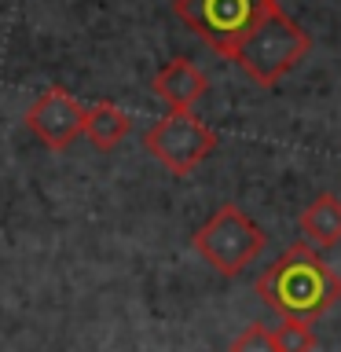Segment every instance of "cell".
I'll return each mask as SVG.
<instances>
[{
	"label": "cell",
	"instance_id": "obj_11",
	"mask_svg": "<svg viewBox=\"0 0 341 352\" xmlns=\"http://www.w3.org/2000/svg\"><path fill=\"white\" fill-rule=\"evenodd\" d=\"M231 352H279L275 349V338L264 323H250L242 334L231 341Z\"/></svg>",
	"mask_w": 341,
	"mask_h": 352
},
{
	"label": "cell",
	"instance_id": "obj_10",
	"mask_svg": "<svg viewBox=\"0 0 341 352\" xmlns=\"http://www.w3.org/2000/svg\"><path fill=\"white\" fill-rule=\"evenodd\" d=\"M275 349L279 352H316V334L312 323H297V319H279L272 327Z\"/></svg>",
	"mask_w": 341,
	"mask_h": 352
},
{
	"label": "cell",
	"instance_id": "obj_7",
	"mask_svg": "<svg viewBox=\"0 0 341 352\" xmlns=\"http://www.w3.org/2000/svg\"><path fill=\"white\" fill-rule=\"evenodd\" d=\"M151 88L169 110H195V103L209 92V77L191 59H173L154 74Z\"/></svg>",
	"mask_w": 341,
	"mask_h": 352
},
{
	"label": "cell",
	"instance_id": "obj_4",
	"mask_svg": "<svg viewBox=\"0 0 341 352\" xmlns=\"http://www.w3.org/2000/svg\"><path fill=\"white\" fill-rule=\"evenodd\" d=\"M191 246L202 253V261L217 275H228L231 279V275H242L261 257L264 246H268V235L239 206H220L191 235Z\"/></svg>",
	"mask_w": 341,
	"mask_h": 352
},
{
	"label": "cell",
	"instance_id": "obj_6",
	"mask_svg": "<svg viewBox=\"0 0 341 352\" xmlns=\"http://www.w3.org/2000/svg\"><path fill=\"white\" fill-rule=\"evenodd\" d=\"M85 114L88 107L77 103L66 88H48L22 121L48 151H66L77 136H85Z\"/></svg>",
	"mask_w": 341,
	"mask_h": 352
},
{
	"label": "cell",
	"instance_id": "obj_2",
	"mask_svg": "<svg viewBox=\"0 0 341 352\" xmlns=\"http://www.w3.org/2000/svg\"><path fill=\"white\" fill-rule=\"evenodd\" d=\"M308 48H312L308 33L275 4L268 15L261 19V26L242 41V48L235 52V63L242 66V74L253 77L261 88H272L305 59Z\"/></svg>",
	"mask_w": 341,
	"mask_h": 352
},
{
	"label": "cell",
	"instance_id": "obj_9",
	"mask_svg": "<svg viewBox=\"0 0 341 352\" xmlns=\"http://www.w3.org/2000/svg\"><path fill=\"white\" fill-rule=\"evenodd\" d=\"M129 125H132L129 114L118 103H110V99H99L85 114V136L96 143V151H114L129 136Z\"/></svg>",
	"mask_w": 341,
	"mask_h": 352
},
{
	"label": "cell",
	"instance_id": "obj_3",
	"mask_svg": "<svg viewBox=\"0 0 341 352\" xmlns=\"http://www.w3.org/2000/svg\"><path fill=\"white\" fill-rule=\"evenodd\" d=\"M275 0H173V11L195 30L209 48L224 59H235L242 41L261 26Z\"/></svg>",
	"mask_w": 341,
	"mask_h": 352
},
{
	"label": "cell",
	"instance_id": "obj_8",
	"mask_svg": "<svg viewBox=\"0 0 341 352\" xmlns=\"http://www.w3.org/2000/svg\"><path fill=\"white\" fill-rule=\"evenodd\" d=\"M301 235L308 246H316V250H330V246H338L341 242V198L338 195H316L312 198V206H305V213H301Z\"/></svg>",
	"mask_w": 341,
	"mask_h": 352
},
{
	"label": "cell",
	"instance_id": "obj_1",
	"mask_svg": "<svg viewBox=\"0 0 341 352\" xmlns=\"http://www.w3.org/2000/svg\"><path fill=\"white\" fill-rule=\"evenodd\" d=\"M257 294L279 319L316 323L341 301V275L301 239L257 279Z\"/></svg>",
	"mask_w": 341,
	"mask_h": 352
},
{
	"label": "cell",
	"instance_id": "obj_5",
	"mask_svg": "<svg viewBox=\"0 0 341 352\" xmlns=\"http://www.w3.org/2000/svg\"><path fill=\"white\" fill-rule=\"evenodd\" d=\"M143 147H147L173 176H187L213 154L217 132L209 129L202 118H195V110H169V114L158 118L147 129Z\"/></svg>",
	"mask_w": 341,
	"mask_h": 352
}]
</instances>
